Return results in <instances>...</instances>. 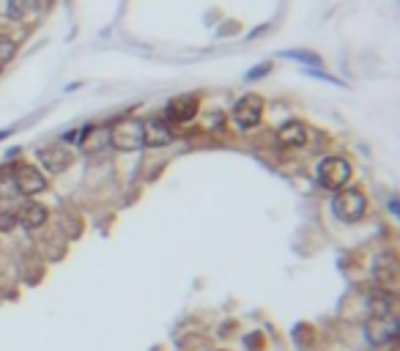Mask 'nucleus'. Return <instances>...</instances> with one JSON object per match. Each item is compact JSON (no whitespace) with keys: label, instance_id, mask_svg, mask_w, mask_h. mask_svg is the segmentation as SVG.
<instances>
[{"label":"nucleus","instance_id":"20e7f679","mask_svg":"<svg viewBox=\"0 0 400 351\" xmlns=\"http://www.w3.org/2000/svg\"><path fill=\"white\" fill-rule=\"evenodd\" d=\"M398 316L395 313H387V316H370L365 321V338L370 346H387L398 338Z\"/></svg>","mask_w":400,"mask_h":351},{"label":"nucleus","instance_id":"f257e3e1","mask_svg":"<svg viewBox=\"0 0 400 351\" xmlns=\"http://www.w3.org/2000/svg\"><path fill=\"white\" fill-rule=\"evenodd\" d=\"M365 209H368L365 195H362L359 190H354V187L337 190V195L332 198V211H335V217L343 220V223H359V220L365 217Z\"/></svg>","mask_w":400,"mask_h":351},{"label":"nucleus","instance_id":"0eeeda50","mask_svg":"<svg viewBox=\"0 0 400 351\" xmlns=\"http://www.w3.org/2000/svg\"><path fill=\"white\" fill-rule=\"evenodd\" d=\"M173 143V129L165 118H149L143 121V146L149 149H162Z\"/></svg>","mask_w":400,"mask_h":351},{"label":"nucleus","instance_id":"9b49d317","mask_svg":"<svg viewBox=\"0 0 400 351\" xmlns=\"http://www.w3.org/2000/svg\"><path fill=\"white\" fill-rule=\"evenodd\" d=\"M277 143L282 149H299L307 143V129L301 121H285V124L277 129Z\"/></svg>","mask_w":400,"mask_h":351},{"label":"nucleus","instance_id":"423d86ee","mask_svg":"<svg viewBox=\"0 0 400 351\" xmlns=\"http://www.w3.org/2000/svg\"><path fill=\"white\" fill-rule=\"evenodd\" d=\"M230 116H233V121L242 129H252V126L261 124V118H263V99L258 94H247V97H242L233 104Z\"/></svg>","mask_w":400,"mask_h":351},{"label":"nucleus","instance_id":"39448f33","mask_svg":"<svg viewBox=\"0 0 400 351\" xmlns=\"http://www.w3.org/2000/svg\"><path fill=\"white\" fill-rule=\"evenodd\" d=\"M11 181H14V187H17V195H27V198H33V195H39V192H44L47 190V178L42 171H36L33 165H17L14 168V173H11Z\"/></svg>","mask_w":400,"mask_h":351},{"label":"nucleus","instance_id":"9d476101","mask_svg":"<svg viewBox=\"0 0 400 351\" xmlns=\"http://www.w3.org/2000/svg\"><path fill=\"white\" fill-rule=\"evenodd\" d=\"M47 220H50V211H47L44 203L30 201L17 211V223H23L25 230H36V228L47 226Z\"/></svg>","mask_w":400,"mask_h":351},{"label":"nucleus","instance_id":"ddd939ff","mask_svg":"<svg viewBox=\"0 0 400 351\" xmlns=\"http://www.w3.org/2000/svg\"><path fill=\"white\" fill-rule=\"evenodd\" d=\"M387 313H395V297L381 288L370 297V316H387Z\"/></svg>","mask_w":400,"mask_h":351},{"label":"nucleus","instance_id":"6e6552de","mask_svg":"<svg viewBox=\"0 0 400 351\" xmlns=\"http://www.w3.org/2000/svg\"><path fill=\"white\" fill-rule=\"evenodd\" d=\"M39 162L50 173H63L72 165V149H66L63 143H52V146L39 151Z\"/></svg>","mask_w":400,"mask_h":351},{"label":"nucleus","instance_id":"f03ea898","mask_svg":"<svg viewBox=\"0 0 400 351\" xmlns=\"http://www.w3.org/2000/svg\"><path fill=\"white\" fill-rule=\"evenodd\" d=\"M110 146L115 151H140L143 149V121L137 118H124L110 126Z\"/></svg>","mask_w":400,"mask_h":351},{"label":"nucleus","instance_id":"f8f14e48","mask_svg":"<svg viewBox=\"0 0 400 351\" xmlns=\"http://www.w3.org/2000/svg\"><path fill=\"white\" fill-rule=\"evenodd\" d=\"M39 14V3L36 0H8V17L17 23H30Z\"/></svg>","mask_w":400,"mask_h":351},{"label":"nucleus","instance_id":"2eb2a0df","mask_svg":"<svg viewBox=\"0 0 400 351\" xmlns=\"http://www.w3.org/2000/svg\"><path fill=\"white\" fill-rule=\"evenodd\" d=\"M14 226H17V211H11V209H0V233H8Z\"/></svg>","mask_w":400,"mask_h":351},{"label":"nucleus","instance_id":"7ed1b4c3","mask_svg":"<svg viewBox=\"0 0 400 351\" xmlns=\"http://www.w3.org/2000/svg\"><path fill=\"white\" fill-rule=\"evenodd\" d=\"M318 181L324 184L326 190H343L351 181V165L349 159L343 156H326L318 162Z\"/></svg>","mask_w":400,"mask_h":351},{"label":"nucleus","instance_id":"1a4fd4ad","mask_svg":"<svg viewBox=\"0 0 400 351\" xmlns=\"http://www.w3.org/2000/svg\"><path fill=\"white\" fill-rule=\"evenodd\" d=\"M195 113H198V99L195 97H178V99L168 104L165 121L168 124H187V121L195 118Z\"/></svg>","mask_w":400,"mask_h":351},{"label":"nucleus","instance_id":"4468645a","mask_svg":"<svg viewBox=\"0 0 400 351\" xmlns=\"http://www.w3.org/2000/svg\"><path fill=\"white\" fill-rule=\"evenodd\" d=\"M14 50H17L14 39H11V36H6V33H0V66H3V63H8V58L14 55Z\"/></svg>","mask_w":400,"mask_h":351}]
</instances>
